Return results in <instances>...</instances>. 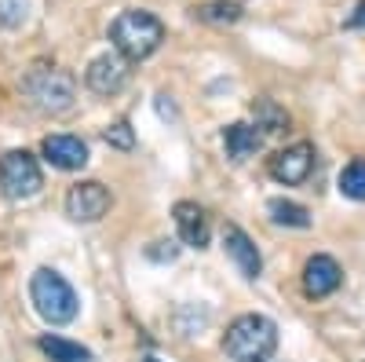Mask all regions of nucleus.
Masks as SVG:
<instances>
[{"mask_svg": "<svg viewBox=\"0 0 365 362\" xmlns=\"http://www.w3.org/2000/svg\"><path fill=\"white\" fill-rule=\"evenodd\" d=\"M158 114H161V121H175V106L168 96H158Z\"/></svg>", "mask_w": 365, "mask_h": 362, "instance_id": "nucleus-23", "label": "nucleus"}, {"mask_svg": "<svg viewBox=\"0 0 365 362\" xmlns=\"http://www.w3.org/2000/svg\"><path fill=\"white\" fill-rule=\"evenodd\" d=\"M182 246H175V241H154V246L146 249V260H154V263H172L179 256Z\"/></svg>", "mask_w": 365, "mask_h": 362, "instance_id": "nucleus-21", "label": "nucleus"}, {"mask_svg": "<svg viewBox=\"0 0 365 362\" xmlns=\"http://www.w3.org/2000/svg\"><path fill=\"white\" fill-rule=\"evenodd\" d=\"M172 220H175V231H179V241L190 249H205L208 238H212V227H208V216L197 201H175L172 205Z\"/></svg>", "mask_w": 365, "mask_h": 362, "instance_id": "nucleus-12", "label": "nucleus"}, {"mask_svg": "<svg viewBox=\"0 0 365 362\" xmlns=\"http://www.w3.org/2000/svg\"><path fill=\"white\" fill-rule=\"evenodd\" d=\"M41 187H44V172L29 150H8L0 158V191H4V198L26 201V198L41 194Z\"/></svg>", "mask_w": 365, "mask_h": 362, "instance_id": "nucleus-5", "label": "nucleus"}, {"mask_svg": "<svg viewBox=\"0 0 365 362\" xmlns=\"http://www.w3.org/2000/svg\"><path fill=\"white\" fill-rule=\"evenodd\" d=\"M41 154L58 172H81L88 165V143L81 136H48L41 143Z\"/></svg>", "mask_w": 365, "mask_h": 362, "instance_id": "nucleus-11", "label": "nucleus"}, {"mask_svg": "<svg viewBox=\"0 0 365 362\" xmlns=\"http://www.w3.org/2000/svg\"><path fill=\"white\" fill-rule=\"evenodd\" d=\"M190 15L197 22H208V26H234L245 11H241L237 0H208V4H197Z\"/></svg>", "mask_w": 365, "mask_h": 362, "instance_id": "nucleus-16", "label": "nucleus"}, {"mask_svg": "<svg viewBox=\"0 0 365 362\" xmlns=\"http://www.w3.org/2000/svg\"><path fill=\"white\" fill-rule=\"evenodd\" d=\"M278 351V322L267 315H237L223 333V355L230 362H270Z\"/></svg>", "mask_w": 365, "mask_h": 362, "instance_id": "nucleus-1", "label": "nucleus"}, {"mask_svg": "<svg viewBox=\"0 0 365 362\" xmlns=\"http://www.w3.org/2000/svg\"><path fill=\"white\" fill-rule=\"evenodd\" d=\"M110 41H113L117 55H125L128 63H139V59H150L161 48L165 22L143 8H128L110 22Z\"/></svg>", "mask_w": 365, "mask_h": 362, "instance_id": "nucleus-2", "label": "nucleus"}, {"mask_svg": "<svg viewBox=\"0 0 365 362\" xmlns=\"http://www.w3.org/2000/svg\"><path fill=\"white\" fill-rule=\"evenodd\" d=\"M344 29H365V0H358L354 11L344 19Z\"/></svg>", "mask_w": 365, "mask_h": 362, "instance_id": "nucleus-22", "label": "nucleus"}, {"mask_svg": "<svg viewBox=\"0 0 365 362\" xmlns=\"http://www.w3.org/2000/svg\"><path fill=\"white\" fill-rule=\"evenodd\" d=\"M128 59L117 55V51H106V55H96L84 70V84L91 88L96 96H117L120 88L128 84Z\"/></svg>", "mask_w": 365, "mask_h": 362, "instance_id": "nucleus-8", "label": "nucleus"}, {"mask_svg": "<svg viewBox=\"0 0 365 362\" xmlns=\"http://www.w3.org/2000/svg\"><path fill=\"white\" fill-rule=\"evenodd\" d=\"M37 348L44 351L48 362H96V355H91L84 344L66 341V337H58V333H44L37 341Z\"/></svg>", "mask_w": 365, "mask_h": 362, "instance_id": "nucleus-14", "label": "nucleus"}, {"mask_svg": "<svg viewBox=\"0 0 365 362\" xmlns=\"http://www.w3.org/2000/svg\"><path fill=\"white\" fill-rule=\"evenodd\" d=\"M344 286V271L329 253H314L307 263H303V293L311 300H325Z\"/></svg>", "mask_w": 365, "mask_h": 362, "instance_id": "nucleus-10", "label": "nucleus"}, {"mask_svg": "<svg viewBox=\"0 0 365 362\" xmlns=\"http://www.w3.org/2000/svg\"><path fill=\"white\" fill-rule=\"evenodd\" d=\"M267 216H270V223H278V227H296V231L311 227V208L292 201V198H270L267 201Z\"/></svg>", "mask_w": 365, "mask_h": 362, "instance_id": "nucleus-15", "label": "nucleus"}, {"mask_svg": "<svg viewBox=\"0 0 365 362\" xmlns=\"http://www.w3.org/2000/svg\"><path fill=\"white\" fill-rule=\"evenodd\" d=\"M143 362H158V358H154V355H146V358H143Z\"/></svg>", "mask_w": 365, "mask_h": 362, "instance_id": "nucleus-24", "label": "nucleus"}, {"mask_svg": "<svg viewBox=\"0 0 365 362\" xmlns=\"http://www.w3.org/2000/svg\"><path fill=\"white\" fill-rule=\"evenodd\" d=\"M336 187L344 198L351 201H365V158H354L351 165H344L340 179H336Z\"/></svg>", "mask_w": 365, "mask_h": 362, "instance_id": "nucleus-18", "label": "nucleus"}, {"mask_svg": "<svg viewBox=\"0 0 365 362\" xmlns=\"http://www.w3.org/2000/svg\"><path fill=\"white\" fill-rule=\"evenodd\" d=\"M314 165H318L314 143H292V146L278 150V154L270 158L267 172H270V179H278V183H285V187H299V183L311 179Z\"/></svg>", "mask_w": 365, "mask_h": 362, "instance_id": "nucleus-6", "label": "nucleus"}, {"mask_svg": "<svg viewBox=\"0 0 365 362\" xmlns=\"http://www.w3.org/2000/svg\"><path fill=\"white\" fill-rule=\"evenodd\" d=\"M110 205H113V198L99 179H81L66 194V216L73 223H99L110 213Z\"/></svg>", "mask_w": 365, "mask_h": 362, "instance_id": "nucleus-7", "label": "nucleus"}, {"mask_svg": "<svg viewBox=\"0 0 365 362\" xmlns=\"http://www.w3.org/2000/svg\"><path fill=\"white\" fill-rule=\"evenodd\" d=\"M29 300H34V311L48 326H70L81 315V300H77L73 286L51 267L34 271V278H29Z\"/></svg>", "mask_w": 365, "mask_h": 362, "instance_id": "nucleus-3", "label": "nucleus"}, {"mask_svg": "<svg viewBox=\"0 0 365 362\" xmlns=\"http://www.w3.org/2000/svg\"><path fill=\"white\" fill-rule=\"evenodd\" d=\"M252 117H256V129H259L263 136H274V132H285V129H289L285 106H278L274 99H256V103H252Z\"/></svg>", "mask_w": 365, "mask_h": 362, "instance_id": "nucleus-17", "label": "nucleus"}, {"mask_svg": "<svg viewBox=\"0 0 365 362\" xmlns=\"http://www.w3.org/2000/svg\"><path fill=\"white\" fill-rule=\"evenodd\" d=\"M22 92L29 96V103H34L37 110H44V114H63V110H70L73 99H77V77H73L70 70L37 63L34 70H26Z\"/></svg>", "mask_w": 365, "mask_h": 362, "instance_id": "nucleus-4", "label": "nucleus"}, {"mask_svg": "<svg viewBox=\"0 0 365 362\" xmlns=\"http://www.w3.org/2000/svg\"><path fill=\"white\" fill-rule=\"evenodd\" d=\"M223 253L230 256V263L237 267L241 278L256 282V278L263 275V256H259V249H256V241L241 231L237 223H227V227H223Z\"/></svg>", "mask_w": 365, "mask_h": 362, "instance_id": "nucleus-9", "label": "nucleus"}, {"mask_svg": "<svg viewBox=\"0 0 365 362\" xmlns=\"http://www.w3.org/2000/svg\"><path fill=\"white\" fill-rule=\"evenodd\" d=\"M103 139H106V146H113V150H132V146H135V132H132L128 121H113V125H106V129H103Z\"/></svg>", "mask_w": 365, "mask_h": 362, "instance_id": "nucleus-20", "label": "nucleus"}, {"mask_svg": "<svg viewBox=\"0 0 365 362\" xmlns=\"http://www.w3.org/2000/svg\"><path fill=\"white\" fill-rule=\"evenodd\" d=\"M29 19V0H0V29H19Z\"/></svg>", "mask_w": 365, "mask_h": 362, "instance_id": "nucleus-19", "label": "nucleus"}, {"mask_svg": "<svg viewBox=\"0 0 365 362\" xmlns=\"http://www.w3.org/2000/svg\"><path fill=\"white\" fill-rule=\"evenodd\" d=\"M263 139L267 136L256 125H249V121H234V125L223 129V150L234 161H245V158L256 154V150H263Z\"/></svg>", "mask_w": 365, "mask_h": 362, "instance_id": "nucleus-13", "label": "nucleus"}]
</instances>
